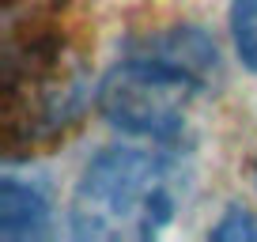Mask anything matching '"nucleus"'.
I'll list each match as a JSON object with an SVG mask.
<instances>
[{
  "label": "nucleus",
  "mask_w": 257,
  "mask_h": 242,
  "mask_svg": "<svg viewBox=\"0 0 257 242\" xmlns=\"http://www.w3.org/2000/svg\"><path fill=\"white\" fill-rule=\"evenodd\" d=\"M219 80V49L201 27H170L133 42L95 91L98 113L117 133L182 144L197 98Z\"/></svg>",
  "instance_id": "obj_1"
},
{
  "label": "nucleus",
  "mask_w": 257,
  "mask_h": 242,
  "mask_svg": "<svg viewBox=\"0 0 257 242\" xmlns=\"http://www.w3.org/2000/svg\"><path fill=\"white\" fill-rule=\"evenodd\" d=\"M185 174L174 155L106 148L83 167L72 193V234L83 242H152L174 223Z\"/></svg>",
  "instance_id": "obj_2"
},
{
  "label": "nucleus",
  "mask_w": 257,
  "mask_h": 242,
  "mask_svg": "<svg viewBox=\"0 0 257 242\" xmlns=\"http://www.w3.org/2000/svg\"><path fill=\"white\" fill-rule=\"evenodd\" d=\"M83 72L80 53L49 16H31L19 31L8 19L4 42V137L16 152L19 140H46L80 113Z\"/></svg>",
  "instance_id": "obj_3"
},
{
  "label": "nucleus",
  "mask_w": 257,
  "mask_h": 242,
  "mask_svg": "<svg viewBox=\"0 0 257 242\" xmlns=\"http://www.w3.org/2000/svg\"><path fill=\"white\" fill-rule=\"evenodd\" d=\"M49 227V204L38 186H27L23 178L4 174L0 182V238L23 242L42 238Z\"/></svg>",
  "instance_id": "obj_4"
},
{
  "label": "nucleus",
  "mask_w": 257,
  "mask_h": 242,
  "mask_svg": "<svg viewBox=\"0 0 257 242\" xmlns=\"http://www.w3.org/2000/svg\"><path fill=\"white\" fill-rule=\"evenodd\" d=\"M227 27H231V42H234L238 61L257 76V0H231Z\"/></svg>",
  "instance_id": "obj_5"
},
{
  "label": "nucleus",
  "mask_w": 257,
  "mask_h": 242,
  "mask_svg": "<svg viewBox=\"0 0 257 242\" xmlns=\"http://www.w3.org/2000/svg\"><path fill=\"white\" fill-rule=\"evenodd\" d=\"M242 234H246V238H257V223L238 208H231L223 223L212 227V238H242Z\"/></svg>",
  "instance_id": "obj_6"
}]
</instances>
